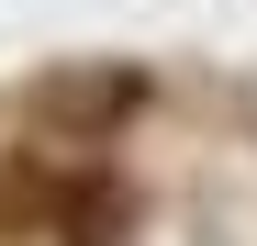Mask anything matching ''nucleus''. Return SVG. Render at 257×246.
Segmentation results:
<instances>
[{"mask_svg":"<svg viewBox=\"0 0 257 246\" xmlns=\"http://www.w3.org/2000/svg\"><path fill=\"white\" fill-rule=\"evenodd\" d=\"M135 112H146V78H135V67H67V78H45V90L23 101L34 146H67V157L112 146V135H123Z\"/></svg>","mask_w":257,"mask_h":246,"instance_id":"nucleus-2","label":"nucleus"},{"mask_svg":"<svg viewBox=\"0 0 257 246\" xmlns=\"http://www.w3.org/2000/svg\"><path fill=\"white\" fill-rule=\"evenodd\" d=\"M0 235L12 246H123L135 235V190H123L101 157L12 146L0 157Z\"/></svg>","mask_w":257,"mask_h":246,"instance_id":"nucleus-1","label":"nucleus"}]
</instances>
